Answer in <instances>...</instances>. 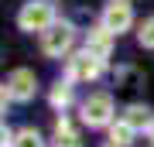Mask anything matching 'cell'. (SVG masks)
Here are the masks:
<instances>
[{"label": "cell", "instance_id": "1", "mask_svg": "<svg viewBox=\"0 0 154 147\" xmlns=\"http://www.w3.org/2000/svg\"><path fill=\"white\" fill-rule=\"evenodd\" d=\"M55 4L51 0H28V4H21V11H17V27L28 34H45L51 24H55Z\"/></svg>", "mask_w": 154, "mask_h": 147}, {"label": "cell", "instance_id": "2", "mask_svg": "<svg viewBox=\"0 0 154 147\" xmlns=\"http://www.w3.org/2000/svg\"><path fill=\"white\" fill-rule=\"evenodd\" d=\"M72 44H75V24L72 21H55L41 34V51L48 58H69Z\"/></svg>", "mask_w": 154, "mask_h": 147}, {"label": "cell", "instance_id": "3", "mask_svg": "<svg viewBox=\"0 0 154 147\" xmlns=\"http://www.w3.org/2000/svg\"><path fill=\"white\" fill-rule=\"evenodd\" d=\"M103 72H106V62L96 58V55H89L86 48L82 51H72L65 58V79L69 82H96Z\"/></svg>", "mask_w": 154, "mask_h": 147}, {"label": "cell", "instance_id": "4", "mask_svg": "<svg viewBox=\"0 0 154 147\" xmlns=\"http://www.w3.org/2000/svg\"><path fill=\"white\" fill-rule=\"evenodd\" d=\"M34 93H38V75L31 69H14L4 82V109H7V103H28V99H34Z\"/></svg>", "mask_w": 154, "mask_h": 147}, {"label": "cell", "instance_id": "5", "mask_svg": "<svg viewBox=\"0 0 154 147\" xmlns=\"http://www.w3.org/2000/svg\"><path fill=\"white\" fill-rule=\"evenodd\" d=\"M99 24H103L110 34L130 31V24H134V4L130 0H106L103 14H99Z\"/></svg>", "mask_w": 154, "mask_h": 147}, {"label": "cell", "instance_id": "6", "mask_svg": "<svg viewBox=\"0 0 154 147\" xmlns=\"http://www.w3.org/2000/svg\"><path fill=\"white\" fill-rule=\"evenodd\" d=\"M82 123L89 127H110L113 123V96L110 93H93L82 99Z\"/></svg>", "mask_w": 154, "mask_h": 147}, {"label": "cell", "instance_id": "7", "mask_svg": "<svg viewBox=\"0 0 154 147\" xmlns=\"http://www.w3.org/2000/svg\"><path fill=\"white\" fill-rule=\"evenodd\" d=\"M113 38H116V34H110L103 24H93V27L86 31V51L106 62V58H110V51H113Z\"/></svg>", "mask_w": 154, "mask_h": 147}, {"label": "cell", "instance_id": "8", "mask_svg": "<svg viewBox=\"0 0 154 147\" xmlns=\"http://www.w3.org/2000/svg\"><path fill=\"white\" fill-rule=\"evenodd\" d=\"M51 147H82V140H79V130L65 120V116L55 123V137H51Z\"/></svg>", "mask_w": 154, "mask_h": 147}, {"label": "cell", "instance_id": "9", "mask_svg": "<svg viewBox=\"0 0 154 147\" xmlns=\"http://www.w3.org/2000/svg\"><path fill=\"white\" fill-rule=\"evenodd\" d=\"M72 99H75V93H72V82H55L51 86V93H48V103L55 106V109H69L72 106Z\"/></svg>", "mask_w": 154, "mask_h": 147}, {"label": "cell", "instance_id": "10", "mask_svg": "<svg viewBox=\"0 0 154 147\" xmlns=\"http://www.w3.org/2000/svg\"><path fill=\"white\" fill-rule=\"evenodd\" d=\"M134 127L127 123V120H116V123H110V147H130L134 144Z\"/></svg>", "mask_w": 154, "mask_h": 147}, {"label": "cell", "instance_id": "11", "mask_svg": "<svg viewBox=\"0 0 154 147\" xmlns=\"http://www.w3.org/2000/svg\"><path fill=\"white\" fill-rule=\"evenodd\" d=\"M123 120L130 123L134 130H140V127H144V130H147L154 116H151V109H147V106H140V103H130V106H127V113H123Z\"/></svg>", "mask_w": 154, "mask_h": 147}, {"label": "cell", "instance_id": "12", "mask_svg": "<svg viewBox=\"0 0 154 147\" xmlns=\"http://www.w3.org/2000/svg\"><path fill=\"white\" fill-rule=\"evenodd\" d=\"M11 147H45V140H41V133L34 127H24V130H14Z\"/></svg>", "mask_w": 154, "mask_h": 147}, {"label": "cell", "instance_id": "13", "mask_svg": "<svg viewBox=\"0 0 154 147\" xmlns=\"http://www.w3.org/2000/svg\"><path fill=\"white\" fill-rule=\"evenodd\" d=\"M137 41H140V48H154V17H144V21H140Z\"/></svg>", "mask_w": 154, "mask_h": 147}, {"label": "cell", "instance_id": "14", "mask_svg": "<svg viewBox=\"0 0 154 147\" xmlns=\"http://www.w3.org/2000/svg\"><path fill=\"white\" fill-rule=\"evenodd\" d=\"M147 137H151V144H154V120H151V127H147Z\"/></svg>", "mask_w": 154, "mask_h": 147}]
</instances>
